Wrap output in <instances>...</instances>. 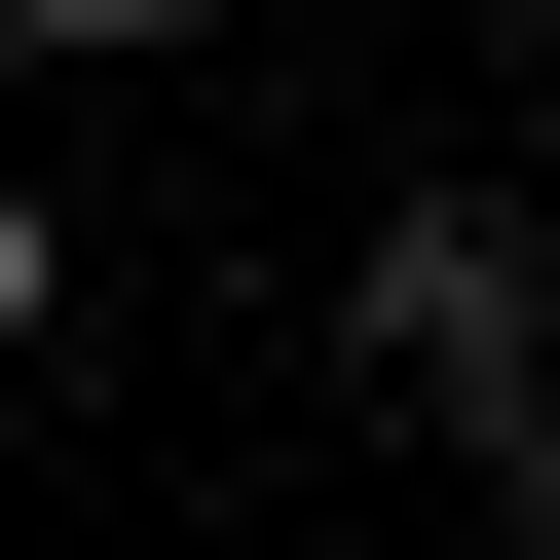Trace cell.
Listing matches in <instances>:
<instances>
[{"label":"cell","instance_id":"1","mask_svg":"<svg viewBox=\"0 0 560 560\" xmlns=\"http://www.w3.org/2000/svg\"><path fill=\"white\" fill-rule=\"evenodd\" d=\"M337 374L486 448V411L560 374V224H523V187H374V261H337Z\"/></svg>","mask_w":560,"mask_h":560},{"label":"cell","instance_id":"2","mask_svg":"<svg viewBox=\"0 0 560 560\" xmlns=\"http://www.w3.org/2000/svg\"><path fill=\"white\" fill-rule=\"evenodd\" d=\"M0 38H38V75H150V38H224V0H0Z\"/></svg>","mask_w":560,"mask_h":560},{"label":"cell","instance_id":"3","mask_svg":"<svg viewBox=\"0 0 560 560\" xmlns=\"http://www.w3.org/2000/svg\"><path fill=\"white\" fill-rule=\"evenodd\" d=\"M38 337H75V224H38V187H0V374H38Z\"/></svg>","mask_w":560,"mask_h":560},{"label":"cell","instance_id":"4","mask_svg":"<svg viewBox=\"0 0 560 560\" xmlns=\"http://www.w3.org/2000/svg\"><path fill=\"white\" fill-rule=\"evenodd\" d=\"M486 523H523V560H560V374H523V411H486Z\"/></svg>","mask_w":560,"mask_h":560}]
</instances>
